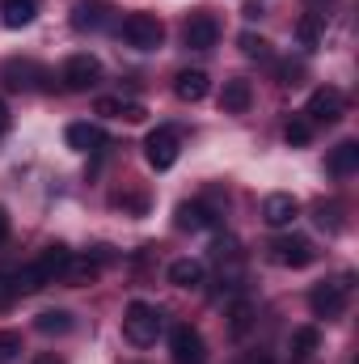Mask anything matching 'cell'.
Listing matches in <instances>:
<instances>
[{"mask_svg":"<svg viewBox=\"0 0 359 364\" xmlns=\"http://www.w3.org/2000/svg\"><path fill=\"white\" fill-rule=\"evenodd\" d=\"M68 259H72V250L68 246H47L30 267H21V272L13 275L17 279V292H38V288H47V284H55L64 267H68Z\"/></svg>","mask_w":359,"mask_h":364,"instance_id":"cell-1","label":"cell"},{"mask_svg":"<svg viewBox=\"0 0 359 364\" xmlns=\"http://www.w3.org/2000/svg\"><path fill=\"white\" fill-rule=\"evenodd\" d=\"M123 335H127V343H136V348H153L157 335H161V314H157L153 305H144V301H131L127 314H123Z\"/></svg>","mask_w":359,"mask_h":364,"instance_id":"cell-2","label":"cell"},{"mask_svg":"<svg viewBox=\"0 0 359 364\" xmlns=\"http://www.w3.org/2000/svg\"><path fill=\"white\" fill-rule=\"evenodd\" d=\"M347 296H351V275H338V279H326L309 292V309L317 318H343Z\"/></svg>","mask_w":359,"mask_h":364,"instance_id":"cell-3","label":"cell"},{"mask_svg":"<svg viewBox=\"0 0 359 364\" xmlns=\"http://www.w3.org/2000/svg\"><path fill=\"white\" fill-rule=\"evenodd\" d=\"M60 81H64V90H72V93L97 90V81H101V60L89 55V51L68 55V60H64V68H60Z\"/></svg>","mask_w":359,"mask_h":364,"instance_id":"cell-4","label":"cell"},{"mask_svg":"<svg viewBox=\"0 0 359 364\" xmlns=\"http://www.w3.org/2000/svg\"><path fill=\"white\" fill-rule=\"evenodd\" d=\"M123 38L136 51H157L165 43V26L153 13H131V17H123Z\"/></svg>","mask_w":359,"mask_h":364,"instance_id":"cell-5","label":"cell"},{"mask_svg":"<svg viewBox=\"0 0 359 364\" xmlns=\"http://www.w3.org/2000/svg\"><path fill=\"white\" fill-rule=\"evenodd\" d=\"M182 153V140L174 127H157V132H148V140H144V157H148V166L161 174V170H174V161H178Z\"/></svg>","mask_w":359,"mask_h":364,"instance_id":"cell-6","label":"cell"},{"mask_svg":"<svg viewBox=\"0 0 359 364\" xmlns=\"http://www.w3.org/2000/svg\"><path fill=\"white\" fill-rule=\"evenodd\" d=\"M317 259V250H313V242L309 237H275L270 242V263H279V267H292V272H300V267H309Z\"/></svg>","mask_w":359,"mask_h":364,"instance_id":"cell-7","label":"cell"},{"mask_svg":"<svg viewBox=\"0 0 359 364\" xmlns=\"http://www.w3.org/2000/svg\"><path fill=\"white\" fill-rule=\"evenodd\" d=\"M170 352H174V364H203L207 356V343H203V335L194 331V326H174L170 331Z\"/></svg>","mask_w":359,"mask_h":364,"instance_id":"cell-8","label":"cell"},{"mask_svg":"<svg viewBox=\"0 0 359 364\" xmlns=\"http://www.w3.org/2000/svg\"><path fill=\"white\" fill-rule=\"evenodd\" d=\"M304 119L309 123H338L343 119V93L338 90H313V97H309V106H304Z\"/></svg>","mask_w":359,"mask_h":364,"instance_id":"cell-9","label":"cell"},{"mask_svg":"<svg viewBox=\"0 0 359 364\" xmlns=\"http://www.w3.org/2000/svg\"><path fill=\"white\" fill-rule=\"evenodd\" d=\"M182 38H186V47H190V51H211V47H216V38H220V26H216V17H211V13H194V17L186 21Z\"/></svg>","mask_w":359,"mask_h":364,"instance_id":"cell-10","label":"cell"},{"mask_svg":"<svg viewBox=\"0 0 359 364\" xmlns=\"http://www.w3.org/2000/svg\"><path fill=\"white\" fill-rule=\"evenodd\" d=\"M43 81H51V77H47V68L34 64V60H9V64H4V85H9V90H38Z\"/></svg>","mask_w":359,"mask_h":364,"instance_id":"cell-11","label":"cell"},{"mask_svg":"<svg viewBox=\"0 0 359 364\" xmlns=\"http://www.w3.org/2000/svg\"><path fill=\"white\" fill-rule=\"evenodd\" d=\"M300 216V203H296V195H287V191H275L263 199V220H267L270 229H287L292 220Z\"/></svg>","mask_w":359,"mask_h":364,"instance_id":"cell-12","label":"cell"},{"mask_svg":"<svg viewBox=\"0 0 359 364\" xmlns=\"http://www.w3.org/2000/svg\"><path fill=\"white\" fill-rule=\"evenodd\" d=\"M110 4L106 0H77L72 4V26L77 30H101V26H110Z\"/></svg>","mask_w":359,"mask_h":364,"instance_id":"cell-13","label":"cell"},{"mask_svg":"<svg viewBox=\"0 0 359 364\" xmlns=\"http://www.w3.org/2000/svg\"><path fill=\"white\" fill-rule=\"evenodd\" d=\"M250 106H254V85H250L245 77L224 81V90H220V110H228V114H245Z\"/></svg>","mask_w":359,"mask_h":364,"instance_id":"cell-14","label":"cell"},{"mask_svg":"<svg viewBox=\"0 0 359 364\" xmlns=\"http://www.w3.org/2000/svg\"><path fill=\"white\" fill-rule=\"evenodd\" d=\"M207 90H211V77L203 68H186V73L174 77V93H178L182 102H203Z\"/></svg>","mask_w":359,"mask_h":364,"instance_id":"cell-15","label":"cell"},{"mask_svg":"<svg viewBox=\"0 0 359 364\" xmlns=\"http://www.w3.org/2000/svg\"><path fill=\"white\" fill-rule=\"evenodd\" d=\"M97 275H101V263L93 255H81V259H68V267H64L60 279L68 288H89V284H97Z\"/></svg>","mask_w":359,"mask_h":364,"instance_id":"cell-16","label":"cell"},{"mask_svg":"<svg viewBox=\"0 0 359 364\" xmlns=\"http://www.w3.org/2000/svg\"><path fill=\"white\" fill-rule=\"evenodd\" d=\"M359 170V140H343L338 149H330V174L334 178H351Z\"/></svg>","mask_w":359,"mask_h":364,"instance_id":"cell-17","label":"cell"},{"mask_svg":"<svg viewBox=\"0 0 359 364\" xmlns=\"http://www.w3.org/2000/svg\"><path fill=\"white\" fill-rule=\"evenodd\" d=\"M203 279H207V267L199 259H174L170 263V284H178V288H203Z\"/></svg>","mask_w":359,"mask_h":364,"instance_id":"cell-18","label":"cell"},{"mask_svg":"<svg viewBox=\"0 0 359 364\" xmlns=\"http://www.w3.org/2000/svg\"><path fill=\"white\" fill-rule=\"evenodd\" d=\"M64 136H68V149H77V153H101V144H106V136L93 123H72Z\"/></svg>","mask_w":359,"mask_h":364,"instance_id":"cell-19","label":"cell"},{"mask_svg":"<svg viewBox=\"0 0 359 364\" xmlns=\"http://www.w3.org/2000/svg\"><path fill=\"white\" fill-rule=\"evenodd\" d=\"M211 225H220V216L211 212V208H203V203H178V229H211Z\"/></svg>","mask_w":359,"mask_h":364,"instance_id":"cell-20","label":"cell"},{"mask_svg":"<svg viewBox=\"0 0 359 364\" xmlns=\"http://www.w3.org/2000/svg\"><path fill=\"white\" fill-rule=\"evenodd\" d=\"M34 13H38V0H4V4H0V21H4L9 30L30 26V21H34Z\"/></svg>","mask_w":359,"mask_h":364,"instance_id":"cell-21","label":"cell"},{"mask_svg":"<svg viewBox=\"0 0 359 364\" xmlns=\"http://www.w3.org/2000/svg\"><path fill=\"white\" fill-rule=\"evenodd\" d=\"M296 38H300V47L317 51V47H321V38H326V17H317V13H304V17L296 21Z\"/></svg>","mask_w":359,"mask_h":364,"instance_id":"cell-22","label":"cell"},{"mask_svg":"<svg viewBox=\"0 0 359 364\" xmlns=\"http://www.w3.org/2000/svg\"><path fill=\"white\" fill-rule=\"evenodd\" d=\"M254 301H233V309H228V331H233V339H245L250 335V326H254Z\"/></svg>","mask_w":359,"mask_h":364,"instance_id":"cell-23","label":"cell"},{"mask_svg":"<svg viewBox=\"0 0 359 364\" xmlns=\"http://www.w3.org/2000/svg\"><path fill=\"white\" fill-rule=\"evenodd\" d=\"M34 331H38V335H68V331H72V314H68V309H43V314L34 318Z\"/></svg>","mask_w":359,"mask_h":364,"instance_id":"cell-24","label":"cell"},{"mask_svg":"<svg viewBox=\"0 0 359 364\" xmlns=\"http://www.w3.org/2000/svg\"><path fill=\"white\" fill-rule=\"evenodd\" d=\"M313 220H317V229H326L330 237H334V233H343V208H338L334 199L313 203Z\"/></svg>","mask_w":359,"mask_h":364,"instance_id":"cell-25","label":"cell"},{"mask_svg":"<svg viewBox=\"0 0 359 364\" xmlns=\"http://www.w3.org/2000/svg\"><path fill=\"white\" fill-rule=\"evenodd\" d=\"M321 348V331L317 326H300V331H292V356H313Z\"/></svg>","mask_w":359,"mask_h":364,"instance_id":"cell-26","label":"cell"},{"mask_svg":"<svg viewBox=\"0 0 359 364\" xmlns=\"http://www.w3.org/2000/svg\"><path fill=\"white\" fill-rule=\"evenodd\" d=\"M304 60H279L275 64V77H279V85H300L304 81Z\"/></svg>","mask_w":359,"mask_h":364,"instance_id":"cell-27","label":"cell"},{"mask_svg":"<svg viewBox=\"0 0 359 364\" xmlns=\"http://www.w3.org/2000/svg\"><path fill=\"white\" fill-rule=\"evenodd\" d=\"M241 51L250 60H258V64H270V43L263 34H241Z\"/></svg>","mask_w":359,"mask_h":364,"instance_id":"cell-28","label":"cell"},{"mask_svg":"<svg viewBox=\"0 0 359 364\" xmlns=\"http://www.w3.org/2000/svg\"><path fill=\"white\" fill-rule=\"evenodd\" d=\"M283 136H287V144H309V140H313V123H309L304 114H296V119H287Z\"/></svg>","mask_w":359,"mask_h":364,"instance_id":"cell-29","label":"cell"},{"mask_svg":"<svg viewBox=\"0 0 359 364\" xmlns=\"http://www.w3.org/2000/svg\"><path fill=\"white\" fill-rule=\"evenodd\" d=\"M21 352V335L17 331H0V364H13Z\"/></svg>","mask_w":359,"mask_h":364,"instance_id":"cell-30","label":"cell"},{"mask_svg":"<svg viewBox=\"0 0 359 364\" xmlns=\"http://www.w3.org/2000/svg\"><path fill=\"white\" fill-rule=\"evenodd\" d=\"M17 296H21V292H17V279L0 272V314H4V309H13V305H17Z\"/></svg>","mask_w":359,"mask_h":364,"instance_id":"cell-31","label":"cell"},{"mask_svg":"<svg viewBox=\"0 0 359 364\" xmlns=\"http://www.w3.org/2000/svg\"><path fill=\"white\" fill-rule=\"evenodd\" d=\"M114 208H127V212H144V208H148V199H144V195H136V191H123V195H114Z\"/></svg>","mask_w":359,"mask_h":364,"instance_id":"cell-32","label":"cell"},{"mask_svg":"<svg viewBox=\"0 0 359 364\" xmlns=\"http://www.w3.org/2000/svg\"><path fill=\"white\" fill-rule=\"evenodd\" d=\"M97 114L118 119V114H123V97H97Z\"/></svg>","mask_w":359,"mask_h":364,"instance_id":"cell-33","label":"cell"},{"mask_svg":"<svg viewBox=\"0 0 359 364\" xmlns=\"http://www.w3.org/2000/svg\"><path fill=\"white\" fill-rule=\"evenodd\" d=\"M144 114H148V110H144L140 102H123V114H118V119H127V123H140Z\"/></svg>","mask_w":359,"mask_h":364,"instance_id":"cell-34","label":"cell"},{"mask_svg":"<svg viewBox=\"0 0 359 364\" xmlns=\"http://www.w3.org/2000/svg\"><path fill=\"white\" fill-rule=\"evenodd\" d=\"M309 4V13H317V17H326L330 9H334V0H304Z\"/></svg>","mask_w":359,"mask_h":364,"instance_id":"cell-35","label":"cell"},{"mask_svg":"<svg viewBox=\"0 0 359 364\" xmlns=\"http://www.w3.org/2000/svg\"><path fill=\"white\" fill-rule=\"evenodd\" d=\"M241 13H245V17H250V21H258V17H263V13H267V9H263V4H258V0H250V4H245V9H241Z\"/></svg>","mask_w":359,"mask_h":364,"instance_id":"cell-36","label":"cell"},{"mask_svg":"<svg viewBox=\"0 0 359 364\" xmlns=\"http://www.w3.org/2000/svg\"><path fill=\"white\" fill-rule=\"evenodd\" d=\"M34 364H64V356H55V352H38Z\"/></svg>","mask_w":359,"mask_h":364,"instance_id":"cell-37","label":"cell"},{"mask_svg":"<svg viewBox=\"0 0 359 364\" xmlns=\"http://www.w3.org/2000/svg\"><path fill=\"white\" fill-rule=\"evenodd\" d=\"M9 123H13V114H9V106H4V102H0V136H4V132H9Z\"/></svg>","mask_w":359,"mask_h":364,"instance_id":"cell-38","label":"cell"},{"mask_svg":"<svg viewBox=\"0 0 359 364\" xmlns=\"http://www.w3.org/2000/svg\"><path fill=\"white\" fill-rule=\"evenodd\" d=\"M4 242H9V212L0 208V246H4Z\"/></svg>","mask_w":359,"mask_h":364,"instance_id":"cell-39","label":"cell"},{"mask_svg":"<svg viewBox=\"0 0 359 364\" xmlns=\"http://www.w3.org/2000/svg\"><path fill=\"white\" fill-rule=\"evenodd\" d=\"M241 364H270V356H267V352H250Z\"/></svg>","mask_w":359,"mask_h":364,"instance_id":"cell-40","label":"cell"}]
</instances>
